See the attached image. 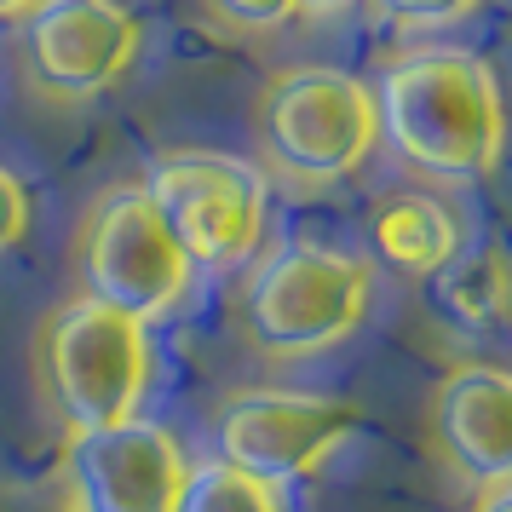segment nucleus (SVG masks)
<instances>
[{
  "label": "nucleus",
  "instance_id": "obj_1",
  "mask_svg": "<svg viewBox=\"0 0 512 512\" xmlns=\"http://www.w3.org/2000/svg\"><path fill=\"white\" fill-rule=\"evenodd\" d=\"M374 133L432 185H484L501 167V81L472 47H409L369 81Z\"/></svg>",
  "mask_w": 512,
  "mask_h": 512
},
{
  "label": "nucleus",
  "instance_id": "obj_2",
  "mask_svg": "<svg viewBox=\"0 0 512 512\" xmlns=\"http://www.w3.org/2000/svg\"><path fill=\"white\" fill-rule=\"evenodd\" d=\"M236 277V323L248 346L277 363H305L346 346L374 300L369 259L311 236L265 242Z\"/></svg>",
  "mask_w": 512,
  "mask_h": 512
},
{
  "label": "nucleus",
  "instance_id": "obj_3",
  "mask_svg": "<svg viewBox=\"0 0 512 512\" xmlns=\"http://www.w3.org/2000/svg\"><path fill=\"white\" fill-rule=\"evenodd\" d=\"M254 139L265 156V179L294 190H334L369 167L374 144V98L369 81L334 64H294L277 70L259 93Z\"/></svg>",
  "mask_w": 512,
  "mask_h": 512
},
{
  "label": "nucleus",
  "instance_id": "obj_4",
  "mask_svg": "<svg viewBox=\"0 0 512 512\" xmlns=\"http://www.w3.org/2000/svg\"><path fill=\"white\" fill-rule=\"evenodd\" d=\"M35 363H41V392H47V409L58 415L64 438H87V432L139 420L150 380H156L150 328L98 300H81V294L47 317Z\"/></svg>",
  "mask_w": 512,
  "mask_h": 512
},
{
  "label": "nucleus",
  "instance_id": "obj_5",
  "mask_svg": "<svg viewBox=\"0 0 512 512\" xmlns=\"http://www.w3.org/2000/svg\"><path fill=\"white\" fill-rule=\"evenodd\" d=\"M139 190L162 213L173 242L202 271H242L271 242V179L242 156L219 150H173L144 167Z\"/></svg>",
  "mask_w": 512,
  "mask_h": 512
},
{
  "label": "nucleus",
  "instance_id": "obj_6",
  "mask_svg": "<svg viewBox=\"0 0 512 512\" xmlns=\"http://www.w3.org/2000/svg\"><path fill=\"white\" fill-rule=\"evenodd\" d=\"M75 277H81V300H98L133 317L139 328H156L179 317L196 294V265L185 248L173 242L162 213L150 208L139 185L110 190L87 225H81V248H75Z\"/></svg>",
  "mask_w": 512,
  "mask_h": 512
},
{
  "label": "nucleus",
  "instance_id": "obj_7",
  "mask_svg": "<svg viewBox=\"0 0 512 512\" xmlns=\"http://www.w3.org/2000/svg\"><path fill=\"white\" fill-rule=\"evenodd\" d=\"M357 409L346 397L294 392V386H248L231 392L213 415V461L248 472L259 484H300L323 472L351 438Z\"/></svg>",
  "mask_w": 512,
  "mask_h": 512
},
{
  "label": "nucleus",
  "instance_id": "obj_8",
  "mask_svg": "<svg viewBox=\"0 0 512 512\" xmlns=\"http://www.w3.org/2000/svg\"><path fill=\"white\" fill-rule=\"evenodd\" d=\"M144 52V24L121 0H41L18 24L24 81L47 104H93L116 93Z\"/></svg>",
  "mask_w": 512,
  "mask_h": 512
},
{
  "label": "nucleus",
  "instance_id": "obj_9",
  "mask_svg": "<svg viewBox=\"0 0 512 512\" xmlns=\"http://www.w3.org/2000/svg\"><path fill=\"white\" fill-rule=\"evenodd\" d=\"M185 472V443L150 415L64 438V512H173Z\"/></svg>",
  "mask_w": 512,
  "mask_h": 512
},
{
  "label": "nucleus",
  "instance_id": "obj_10",
  "mask_svg": "<svg viewBox=\"0 0 512 512\" xmlns=\"http://www.w3.org/2000/svg\"><path fill=\"white\" fill-rule=\"evenodd\" d=\"M432 449L472 495L489 484H512V380L495 363H461L438 380L432 409Z\"/></svg>",
  "mask_w": 512,
  "mask_h": 512
},
{
  "label": "nucleus",
  "instance_id": "obj_11",
  "mask_svg": "<svg viewBox=\"0 0 512 512\" xmlns=\"http://www.w3.org/2000/svg\"><path fill=\"white\" fill-rule=\"evenodd\" d=\"M369 248L397 277L432 282L466 248V231L461 213L449 208L438 190L420 185V190H392L369 208Z\"/></svg>",
  "mask_w": 512,
  "mask_h": 512
},
{
  "label": "nucleus",
  "instance_id": "obj_12",
  "mask_svg": "<svg viewBox=\"0 0 512 512\" xmlns=\"http://www.w3.org/2000/svg\"><path fill=\"white\" fill-rule=\"evenodd\" d=\"M432 300L466 334H501L507 328V254H501V242H484L478 254L461 248L432 277Z\"/></svg>",
  "mask_w": 512,
  "mask_h": 512
},
{
  "label": "nucleus",
  "instance_id": "obj_13",
  "mask_svg": "<svg viewBox=\"0 0 512 512\" xmlns=\"http://www.w3.org/2000/svg\"><path fill=\"white\" fill-rule=\"evenodd\" d=\"M282 495L288 489L259 484V478H248V472H236V466L208 455V461H190L173 512H288Z\"/></svg>",
  "mask_w": 512,
  "mask_h": 512
},
{
  "label": "nucleus",
  "instance_id": "obj_14",
  "mask_svg": "<svg viewBox=\"0 0 512 512\" xmlns=\"http://www.w3.org/2000/svg\"><path fill=\"white\" fill-rule=\"evenodd\" d=\"M202 12L231 35H277L300 18V0H202Z\"/></svg>",
  "mask_w": 512,
  "mask_h": 512
},
{
  "label": "nucleus",
  "instance_id": "obj_15",
  "mask_svg": "<svg viewBox=\"0 0 512 512\" xmlns=\"http://www.w3.org/2000/svg\"><path fill=\"white\" fill-rule=\"evenodd\" d=\"M369 6L392 29H409V35H438V29L466 24L484 0H369Z\"/></svg>",
  "mask_w": 512,
  "mask_h": 512
},
{
  "label": "nucleus",
  "instance_id": "obj_16",
  "mask_svg": "<svg viewBox=\"0 0 512 512\" xmlns=\"http://www.w3.org/2000/svg\"><path fill=\"white\" fill-rule=\"evenodd\" d=\"M29 225H35V202H29V185L12 173V167L0 162V259L12 254L18 242L29 236Z\"/></svg>",
  "mask_w": 512,
  "mask_h": 512
},
{
  "label": "nucleus",
  "instance_id": "obj_17",
  "mask_svg": "<svg viewBox=\"0 0 512 512\" xmlns=\"http://www.w3.org/2000/svg\"><path fill=\"white\" fill-rule=\"evenodd\" d=\"M351 6H363V0H300V18H311V24H334V18H346Z\"/></svg>",
  "mask_w": 512,
  "mask_h": 512
},
{
  "label": "nucleus",
  "instance_id": "obj_18",
  "mask_svg": "<svg viewBox=\"0 0 512 512\" xmlns=\"http://www.w3.org/2000/svg\"><path fill=\"white\" fill-rule=\"evenodd\" d=\"M472 512H512V484H489V489H478Z\"/></svg>",
  "mask_w": 512,
  "mask_h": 512
},
{
  "label": "nucleus",
  "instance_id": "obj_19",
  "mask_svg": "<svg viewBox=\"0 0 512 512\" xmlns=\"http://www.w3.org/2000/svg\"><path fill=\"white\" fill-rule=\"evenodd\" d=\"M41 0H0V24H24Z\"/></svg>",
  "mask_w": 512,
  "mask_h": 512
}]
</instances>
